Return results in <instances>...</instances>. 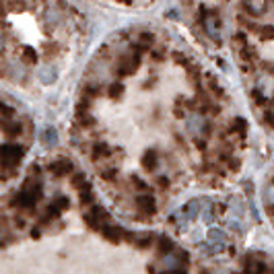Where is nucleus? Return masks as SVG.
<instances>
[{"mask_svg": "<svg viewBox=\"0 0 274 274\" xmlns=\"http://www.w3.org/2000/svg\"><path fill=\"white\" fill-rule=\"evenodd\" d=\"M252 124L204 45L171 25L136 23L83 66L66 140L113 212L163 225L188 200L241 177Z\"/></svg>", "mask_w": 274, "mask_h": 274, "instance_id": "f257e3e1", "label": "nucleus"}, {"mask_svg": "<svg viewBox=\"0 0 274 274\" xmlns=\"http://www.w3.org/2000/svg\"><path fill=\"white\" fill-rule=\"evenodd\" d=\"M2 274H274V258L122 219L68 151L29 161L4 188Z\"/></svg>", "mask_w": 274, "mask_h": 274, "instance_id": "f03ea898", "label": "nucleus"}, {"mask_svg": "<svg viewBox=\"0 0 274 274\" xmlns=\"http://www.w3.org/2000/svg\"><path fill=\"white\" fill-rule=\"evenodd\" d=\"M2 81L29 99L50 95L72 72L87 23L70 0H2Z\"/></svg>", "mask_w": 274, "mask_h": 274, "instance_id": "7ed1b4c3", "label": "nucleus"}, {"mask_svg": "<svg viewBox=\"0 0 274 274\" xmlns=\"http://www.w3.org/2000/svg\"><path fill=\"white\" fill-rule=\"evenodd\" d=\"M225 43L252 122L274 140V0H231Z\"/></svg>", "mask_w": 274, "mask_h": 274, "instance_id": "20e7f679", "label": "nucleus"}, {"mask_svg": "<svg viewBox=\"0 0 274 274\" xmlns=\"http://www.w3.org/2000/svg\"><path fill=\"white\" fill-rule=\"evenodd\" d=\"M2 109V186H10L29 165V151L33 146V124L31 113L19 99L4 91Z\"/></svg>", "mask_w": 274, "mask_h": 274, "instance_id": "39448f33", "label": "nucleus"}, {"mask_svg": "<svg viewBox=\"0 0 274 274\" xmlns=\"http://www.w3.org/2000/svg\"><path fill=\"white\" fill-rule=\"evenodd\" d=\"M192 37L200 45L223 43L231 0H179Z\"/></svg>", "mask_w": 274, "mask_h": 274, "instance_id": "423d86ee", "label": "nucleus"}, {"mask_svg": "<svg viewBox=\"0 0 274 274\" xmlns=\"http://www.w3.org/2000/svg\"><path fill=\"white\" fill-rule=\"evenodd\" d=\"M258 194H260V208L264 212L268 225L274 229V163L262 173Z\"/></svg>", "mask_w": 274, "mask_h": 274, "instance_id": "0eeeda50", "label": "nucleus"}, {"mask_svg": "<svg viewBox=\"0 0 274 274\" xmlns=\"http://www.w3.org/2000/svg\"><path fill=\"white\" fill-rule=\"evenodd\" d=\"M95 2L107 4L113 8H124V10H142V8L153 6L157 0H95Z\"/></svg>", "mask_w": 274, "mask_h": 274, "instance_id": "6e6552de", "label": "nucleus"}]
</instances>
